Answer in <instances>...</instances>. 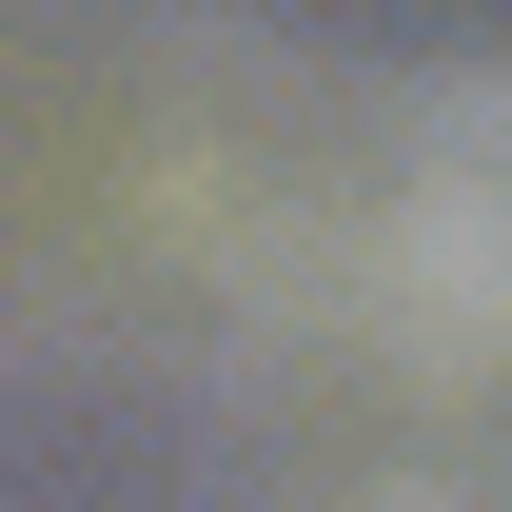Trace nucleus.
<instances>
[{
	"label": "nucleus",
	"mask_w": 512,
	"mask_h": 512,
	"mask_svg": "<svg viewBox=\"0 0 512 512\" xmlns=\"http://www.w3.org/2000/svg\"><path fill=\"white\" fill-rule=\"evenodd\" d=\"M414 256H434V296L493 335V375H512V79H453V99H434V158H414Z\"/></svg>",
	"instance_id": "nucleus-1"
}]
</instances>
